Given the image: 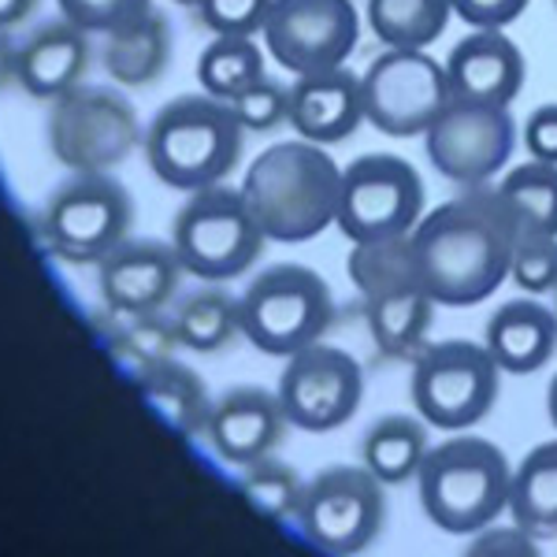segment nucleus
<instances>
[{"label": "nucleus", "mask_w": 557, "mask_h": 557, "mask_svg": "<svg viewBox=\"0 0 557 557\" xmlns=\"http://www.w3.org/2000/svg\"><path fill=\"white\" fill-rule=\"evenodd\" d=\"M172 60V26L157 8L104 34V71L120 86H149Z\"/></svg>", "instance_id": "obj_22"}, {"label": "nucleus", "mask_w": 557, "mask_h": 557, "mask_svg": "<svg viewBox=\"0 0 557 557\" xmlns=\"http://www.w3.org/2000/svg\"><path fill=\"white\" fill-rule=\"evenodd\" d=\"M417 480L420 506L431 524L450 535H465L483 532L509 506L513 469H509L506 454L487 438L457 435L431 446Z\"/></svg>", "instance_id": "obj_4"}, {"label": "nucleus", "mask_w": 557, "mask_h": 557, "mask_svg": "<svg viewBox=\"0 0 557 557\" xmlns=\"http://www.w3.org/2000/svg\"><path fill=\"white\" fill-rule=\"evenodd\" d=\"M420 220H424V183L409 160L368 152L343 168L335 223L354 246L412 235Z\"/></svg>", "instance_id": "obj_9"}, {"label": "nucleus", "mask_w": 557, "mask_h": 557, "mask_svg": "<svg viewBox=\"0 0 557 557\" xmlns=\"http://www.w3.org/2000/svg\"><path fill=\"white\" fill-rule=\"evenodd\" d=\"M264 242V231L249 212L242 190H231L223 183L190 194V201L175 212L172 246L178 264L205 283H227L249 272Z\"/></svg>", "instance_id": "obj_6"}, {"label": "nucleus", "mask_w": 557, "mask_h": 557, "mask_svg": "<svg viewBox=\"0 0 557 557\" xmlns=\"http://www.w3.org/2000/svg\"><path fill=\"white\" fill-rule=\"evenodd\" d=\"M246 127L235 108L209 94H183L168 101L146 127L149 172L172 190H209L238 168Z\"/></svg>", "instance_id": "obj_3"}, {"label": "nucleus", "mask_w": 557, "mask_h": 557, "mask_svg": "<svg viewBox=\"0 0 557 557\" xmlns=\"http://www.w3.org/2000/svg\"><path fill=\"white\" fill-rule=\"evenodd\" d=\"M286 424L290 420H286L278 394L264 391V386H235L220 401H212L205 435L223 461L249 469L283 443Z\"/></svg>", "instance_id": "obj_17"}, {"label": "nucleus", "mask_w": 557, "mask_h": 557, "mask_svg": "<svg viewBox=\"0 0 557 557\" xmlns=\"http://www.w3.org/2000/svg\"><path fill=\"white\" fill-rule=\"evenodd\" d=\"M491 357L502 372L532 375L539 372L557 349V317L554 309L539 305L532 298L506 301L494 309L487 320V343Z\"/></svg>", "instance_id": "obj_21"}, {"label": "nucleus", "mask_w": 557, "mask_h": 557, "mask_svg": "<svg viewBox=\"0 0 557 557\" xmlns=\"http://www.w3.org/2000/svg\"><path fill=\"white\" fill-rule=\"evenodd\" d=\"M454 15L475 30H502L524 15L528 0H450Z\"/></svg>", "instance_id": "obj_39"}, {"label": "nucleus", "mask_w": 557, "mask_h": 557, "mask_svg": "<svg viewBox=\"0 0 557 557\" xmlns=\"http://www.w3.org/2000/svg\"><path fill=\"white\" fill-rule=\"evenodd\" d=\"M57 4L60 15L75 26H83L86 34H112L115 26L149 12L152 0H57Z\"/></svg>", "instance_id": "obj_37"}, {"label": "nucleus", "mask_w": 557, "mask_h": 557, "mask_svg": "<svg viewBox=\"0 0 557 557\" xmlns=\"http://www.w3.org/2000/svg\"><path fill=\"white\" fill-rule=\"evenodd\" d=\"M38 4L41 0H0V30H12V26L26 23Z\"/></svg>", "instance_id": "obj_41"}, {"label": "nucleus", "mask_w": 557, "mask_h": 557, "mask_svg": "<svg viewBox=\"0 0 557 557\" xmlns=\"http://www.w3.org/2000/svg\"><path fill=\"white\" fill-rule=\"evenodd\" d=\"M15 64H20V45L12 41L8 30H0V86H8L15 78Z\"/></svg>", "instance_id": "obj_42"}, {"label": "nucleus", "mask_w": 557, "mask_h": 557, "mask_svg": "<svg viewBox=\"0 0 557 557\" xmlns=\"http://www.w3.org/2000/svg\"><path fill=\"white\" fill-rule=\"evenodd\" d=\"M498 361L480 343L428 346L412 368V406L420 420L443 431L480 424L498 398Z\"/></svg>", "instance_id": "obj_11"}, {"label": "nucleus", "mask_w": 557, "mask_h": 557, "mask_svg": "<svg viewBox=\"0 0 557 557\" xmlns=\"http://www.w3.org/2000/svg\"><path fill=\"white\" fill-rule=\"evenodd\" d=\"M368 331H372L375 346L386 357H409L412 349L424 346L431 317H435V298L420 283L398 286V290L375 294L364 298Z\"/></svg>", "instance_id": "obj_23"}, {"label": "nucleus", "mask_w": 557, "mask_h": 557, "mask_svg": "<svg viewBox=\"0 0 557 557\" xmlns=\"http://www.w3.org/2000/svg\"><path fill=\"white\" fill-rule=\"evenodd\" d=\"M349 278L361 290V298L398 290V286L420 283L417 257H412V238H380V242H357L349 253ZM424 286V283H420Z\"/></svg>", "instance_id": "obj_30"}, {"label": "nucleus", "mask_w": 557, "mask_h": 557, "mask_svg": "<svg viewBox=\"0 0 557 557\" xmlns=\"http://www.w3.org/2000/svg\"><path fill=\"white\" fill-rule=\"evenodd\" d=\"M428 160L457 186H487L517 149V123L509 104L454 97L424 134Z\"/></svg>", "instance_id": "obj_13"}, {"label": "nucleus", "mask_w": 557, "mask_h": 557, "mask_svg": "<svg viewBox=\"0 0 557 557\" xmlns=\"http://www.w3.org/2000/svg\"><path fill=\"white\" fill-rule=\"evenodd\" d=\"M134 201L127 186L108 172H71L52 190L41 227L52 253L71 264H101L120 242H127Z\"/></svg>", "instance_id": "obj_8"}, {"label": "nucleus", "mask_w": 557, "mask_h": 557, "mask_svg": "<svg viewBox=\"0 0 557 557\" xmlns=\"http://www.w3.org/2000/svg\"><path fill=\"white\" fill-rule=\"evenodd\" d=\"M264 49L294 78L346 67L361 38L354 0H275L264 23Z\"/></svg>", "instance_id": "obj_14"}, {"label": "nucleus", "mask_w": 557, "mask_h": 557, "mask_svg": "<svg viewBox=\"0 0 557 557\" xmlns=\"http://www.w3.org/2000/svg\"><path fill=\"white\" fill-rule=\"evenodd\" d=\"M546 409H550V420H554V428H557V375H554V383H550V394H546Z\"/></svg>", "instance_id": "obj_43"}, {"label": "nucleus", "mask_w": 557, "mask_h": 557, "mask_svg": "<svg viewBox=\"0 0 557 557\" xmlns=\"http://www.w3.org/2000/svg\"><path fill=\"white\" fill-rule=\"evenodd\" d=\"M454 15L450 0H368V30L386 49H428Z\"/></svg>", "instance_id": "obj_26"}, {"label": "nucleus", "mask_w": 557, "mask_h": 557, "mask_svg": "<svg viewBox=\"0 0 557 557\" xmlns=\"http://www.w3.org/2000/svg\"><path fill=\"white\" fill-rule=\"evenodd\" d=\"M141 386H146L149 406L172 428L186 431V435L205 428L212 401H209V394H205V383L197 380V372H190L186 364H175V361L152 364L149 372L141 375Z\"/></svg>", "instance_id": "obj_29"}, {"label": "nucleus", "mask_w": 557, "mask_h": 557, "mask_svg": "<svg viewBox=\"0 0 557 557\" xmlns=\"http://www.w3.org/2000/svg\"><path fill=\"white\" fill-rule=\"evenodd\" d=\"M364 120L386 138L428 134L431 123L454 101L446 64L428 49H386L361 75Z\"/></svg>", "instance_id": "obj_10"}, {"label": "nucleus", "mask_w": 557, "mask_h": 557, "mask_svg": "<svg viewBox=\"0 0 557 557\" xmlns=\"http://www.w3.org/2000/svg\"><path fill=\"white\" fill-rule=\"evenodd\" d=\"M257 78H264V52L253 38H212L197 60V83L220 101H235Z\"/></svg>", "instance_id": "obj_31"}, {"label": "nucleus", "mask_w": 557, "mask_h": 557, "mask_svg": "<svg viewBox=\"0 0 557 557\" xmlns=\"http://www.w3.org/2000/svg\"><path fill=\"white\" fill-rule=\"evenodd\" d=\"M275 394L294 428L323 435L343 428L361 406L364 372L346 349L312 343L301 354L286 357Z\"/></svg>", "instance_id": "obj_15"}, {"label": "nucleus", "mask_w": 557, "mask_h": 557, "mask_svg": "<svg viewBox=\"0 0 557 557\" xmlns=\"http://www.w3.org/2000/svg\"><path fill=\"white\" fill-rule=\"evenodd\" d=\"M183 264L175 246L152 238H127L97 264V286L115 317H149L175 298Z\"/></svg>", "instance_id": "obj_16"}, {"label": "nucleus", "mask_w": 557, "mask_h": 557, "mask_svg": "<svg viewBox=\"0 0 557 557\" xmlns=\"http://www.w3.org/2000/svg\"><path fill=\"white\" fill-rule=\"evenodd\" d=\"M242 491L253 502L260 513L268 517H294L301 506L305 483L301 475L283 461H272V457H260L246 469V480H242Z\"/></svg>", "instance_id": "obj_32"}, {"label": "nucleus", "mask_w": 557, "mask_h": 557, "mask_svg": "<svg viewBox=\"0 0 557 557\" xmlns=\"http://www.w3.org/2000/svg\"><path fill=\"white\" fill-rule=\"evenodd\" d=\"M465 557H543L539 554L535 535H528L524 528H483L472 539V546Z\"/></svg>", "instance_id": "obj_38"}, {"label": "nucleus", "mask_w": 557, "mask_h": 557, "mask_svg": "<svg viewBox=\"0 0 557 557\" xmlns=\"http://www.w3.org/2000/svg\"><path fill=\"white\" fill-rule=\"evenodd\" d=\"M138 112L112 86H75L52 101L49 149L67 172H112L141 146Z\"/></svg>", "instance_id": "obj_7"}, {"label": "nucleus", "mask_w": 557, "mask_h": 557, "mask_svg": "<svg viewBox=\"0 0 557 557\" xmlns=\"http://www.w3.org/2000/svg\"><path fill=\"white\" fill-rule=\"evenodd\" d=\"M331 317V286L305 264L268 268L238 298L242 335L268 357H294L305 346L320 343Z\"/></svg>", "instance_id": "obj_5"}, {"label": "nucleus", "mask_w": 557, "mask_h": 557, "mask_svg": "<svg viewBox=\"0 0 557 557\" xmlns=\"http://www.w3.org/2000/svg\"><path fill=\"white\" fill-rule=\"evenodd\" d=\"M301 532L335 557H354L375 543L383 532L386 498L383 483L357 465H335L323 469L317 480L305 483L298 506Z\"/></svg>", "instance_id": "obj_12"}, {"label": "nucleus", "mask_w": 557, "mask_h": 557, "mask_svg": "<svg viewBox=\"0 0 557 557\" xmlns=\"http://www.w3.org/2000/svg\"><path fill=\"white\" fill-rule=\"evenodd\" d=\"M454 97L509 104L524 89V52L502 30H472L446 57Z\"/></svg>", "instance_id": "obj_19"}, {"label": "nucleus", "mask_w": 557, "mask_h": 557, "mask_svg": "<svg viewBox=\"0 0 557 557\" xmlns=\"http://www.w3.org/2000/svg\"><path fill=\"white\" fill-rule=\"evenodd\" d=\"M294 131L305 141L317 146H335L364 123V97L361 75L346 67L320 71V75H298L290 86V115Z\"/></svg>", "instance_id": "obj_18"}, {"label": "nucleus", "mask_w": 557, "mask_h": 557, "mask_svg": "<svg viewBox=\"0 0 557 557\" xmlns=\"http://www.w3.org/2000/svg\"><path fill=\"white\" fill-rule=\"evenodd\" d=\"M172 327L178 346L194 349V354H215L242 331L238 301L220 286H201L178 301Z\"/></svg>", "instance_id": "obj_28"}, {"label": "nucleus", "mask_w": 557, "mask_h": 557, "mask_svg": "<svg viewBox=\"0 0 557 557\" xmlns=\"http://www.w3.org/2000/svg\"><path fill=\"white\" fill-rule=\"evenodd\" d=\"M494 190L517 220L520 235L557 238V164H543V160L517 164Z\"/></svg>", "instance_id": "obj_27"}, {"label": "nucleus", "mask_w": 557, "mask_h": 557, "mask_svg": "<svg viewBox=\"0 0 557 557\" xmlns=\"http://www.w3.org/2000/svg\"><path fill=\"white\" fill-rule=\"evenodd\" d=\"M364 469L380 483H406L428 457V428L417 417H383L364 435Z\"/></svg>", "instance_id": "obj_25"}, {"label": "nucleus", "mask_w": 557, "mask_h": 557, "mask_svg": "<svg viewBox=\"0 0 557 557\" xmlns=\"http://www.w3.org/2000/svg\"><path fill=\"white\" fill-rule=\"evenodd\" d=\"M131 323L123 327V354L138 364V372L146 375L152 364L172 361V349L178 346L172 320H164L160 312H149V317H127Z\"/></svg>", "instance_id": "obj_33"}, {"label": "nucleus", "mask_w": 557, "mask_h": 557, "mask_svg": "<svg viewBox=\"0 0 557 557\" xmlns=\"http://www.w3.org/2000/svg\"><path fill=\"white\" fill-rule=\"evenodd\" d=\"M554 317H557V286H554Z\"/></svg>", "instance_id": "obj_45"}, {"label": "nucleus", "mask_w": 557, "mask_h": 557, "mask_svg": "<svg viewBox=\"0 0 557 557\" xmlns=\"http://www.w3.org/2000/svg\"><path fill=\"white\" fill-rule=\"evenodd\" d=\"M524 149L532 160L557 164V104H543L524 123Z\"/></svg>", "instance_id": "obj_40"}, {"label": "nucleus", "mask_w": 557, "mask_h": 557, "mask_svg": "<svg viewBox=\"0 0 557 557\" xmlns=\"http://www.w3.org/2000/svg\"><path fill=\"white\" fill-rule=\"evenodd\" d=\"M506 509L528 535H557V438L535 446L517 465Z\"/></svg>", "instance_id": "obj_24"}, {"label": "nucleus", "mask_w": 557, "mask_h": 557, "mask_svg": "<svg viewBox=\"0 0 557 557\" xmlns=\"http://www.w3.org/2000/svg\"><path fill=\"white\" fill-rule=\"evenodd\" d=\"M272 4L275 0H201L197 12L215 38H253L264 30Z\"/></svg>", "instance_id": "obj_36"}, {"label": "nucleus", "mask_w": 557, "mask_h": 557, "mask_svg": "<svg viewBox=\"0 0 557 557\" xmlns=\"http://www.w3.org/2000/svg\"><path fill=\"white\" fill-rule=\"evenodd\" d=\"M235 108L238 123L253 134H264V131H275L278 123H286L290 115V86H278L272 78H257L253 86H246L235 101H227Z\"/></svg>", "instance_id": "obj_34"}, {"label": "nucleus", "mask_w": 557, "mask_h": 557, "mask_svg": "<svg viewBox=\"0 0 557 557\" xmlns=\"http://www.w3.org/2000/svg\"><path fill=\"white\" fill-rule=\"evenodd\" d=\"M412 257L435 305H480L509 278L520 227L494 186H465V194L431 209L412 227Z\"/></svg>", "instance_id": "obj_1"}, {"label": "nucleus", "mask_w": 557, "mask_h": 557, "mask_svg": "<svg viewBox=\"0 0 557 557\" xmlns=\"http://www.w3.org/2000/svg\"><path fill=\"white\" fill-rule=\"evenodd\" d=\"M554 4H557V0H554Z\"/></svg>", "instance_id": "obj_46"}, {"label": "nucleus", "mask_w": 557, "mask_h": 557, "mask_svg": "<svg viewBox=\"0 0 557 557\" xmlns=\"http://www.w3.org/2000/svg\"><path fill=\"white\" fill-rule=\"evenodd\" d=\"M343 168L317 141L268 146L242 178V197L257 215L268 242H309L323 235L338 215Z\"/></svg>", "instance_id": "obj_2"}, {"label": "nucleus", "mask_w": 557, "mask_h": 557, "mask_svg": "<svg viewBox=\"0 0 557 557\" xmlns=\"http://www.w3.org/2000/svg\"><path fill=\"white\" fill-rule=\"evenodd\" d=\"M172 4H183V8H197L201 0H172Z\"/></svg>", "instance_id": "obj_44"}, {"label": "nucleus", "mask_w": 557, "mask_h": 557, "mask_svg": "<svg viewBox=\"0 0 557 557\" xmlns=\"http://www.w3.org/2000/svg\"><path fill=\"white\" fill-rule=\"evenodd\" d=\"M509 278L524 286L528 294H546L557 286V238L554 235H520L513 260H509Z\"/></svg>", "instance_id": "obj_35"}, {"label": "nucleus", "mask_w": 557, "mask_h": 557, "mask_svg": "<svg viewBox=\"0 0 557 557\" xmlns=\"http://www.w3.org/2000/svg\"><path fill=\"white\" fill-rule=\"evenodd\" d=\"M89 34L83 26L60 15L57 23H45L20 45V64H15V83L38 101H57L67 89L83 86L89 67Z\"/></svg>", "instance_id": "obj_20"}]
</instances>
